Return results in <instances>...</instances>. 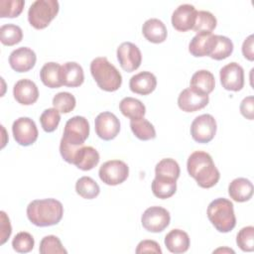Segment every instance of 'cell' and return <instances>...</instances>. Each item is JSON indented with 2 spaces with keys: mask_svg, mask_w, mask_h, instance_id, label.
<instances>
[{
  "mask_svg": "<svg viewBox=\"0 0 254 254\" xmlns=\"http://www.w3.org/2000/svg\"><path fill=\"white\" fill-rule=\"evenodd\" d=\"M24 0H0V17L15 18L18 17L24 8Z\"/></svg>",
  "mask_w": 254,
  "mask_h": 254,
  "instance_id": "8d00e7d4",
  "label": "cell"
},
{
  "mask_svg": "<svg viewBox=\"0 0 254 254\" xmlns=\"http://www.w3.org/2000/svg\"><path fill=\"white\" fill-rule=\"evenodd\" d=\"M100 180L108 186H117L127 180L129 168L121 160H110L101 165L98 171Z\"/></svg>",
  "mask_w": 254,
  "mask_h": 254,
  "instance_id": "52a82bcc",
  "label": "cell"
},
{
  "mask_svg": "<svg viewBox=\"0 0 254 254\" xmlns=\"http://www.w3.org/2000/svg\"><path fill=\"white\" fill-rule=\"evenodd\" d=\"M236 243L238 247L245 252L254 250V227L245 226L239 230L236 236Z\"/></svg>",
  "mask_w": 254,
  "mask_h": 254,
  "instance_id": "ab89813d",
  "label": "cell"
},
{
  "mask_svg": "<svg viewBox=\"0 0 254 254\" xmlns=\"http://www.w3.org/2000/svg\"><path fill=\"white\" fill-rule=\"evenodd\" d=\"M61 121V114L60 111L56 108H48L43 111L40 116L41 126L46 132H53L55 131L59 123Z\"/></svg>",
  "mask_w": 254,
  "mask_h": 254,
  "instance_id": "74e56055",
  "label": "cell"
},
{
  "mask_svg": "<svg viewBox=\"0 0 254 254\" xmlns=\"http://www.w3.org/2000/svg\"><path fill=\"white\" fill-rule=\"evenodd\" d=\"M219 251H222V252H231V253H234V251L233 250H231V249H228V248H218V249H216V250H214L213 252H219Z\"/></svg>",
  "mask_w": 254,
  "mask_h": 254,
  "instance_id": "f6af8a7d",
  "label": "cell"
},
{
  "mask_svg": "<svg viewBox=\"0 0 254 254\" xmlns=\"http://www.w3.org/2000/svg\"><path fill=\"white\" fill-rule=\"evenodd\" d=\"M176 190L177 180L155 176V179L152 182V191L155 196L162 199L169 198L175 194Z\"/></svg>",
  "mask_w": 254,
  "mask_h": 254,
  "instance_id": "4316f807",
  "label": "cell"
},
{
  "mask_svg": "<svg viewBox=\"0 0 254 254\" xmlns=\"http://www.w3.org/2000/svg\"><path fill=\"white\" fill-rule=\"evenodd\" d=\"M94 128L99 138L109 141L118 135L120 131V121L113 113L104 111L96 116Z\"/></svg>",
  "mask_w": 254,
  "mask_h": 254,
  "instance_id": "4fadbf2b",
  "label": "cell"
},
{
  "mask_svg": "<svg viewBox=\"0 0 254 254\" xmlns=\"http://www.w3.org/2000/svg\"><path fill=\"white\" fill-rule=\"evenodd\" d=\"M39 251L41 254H66L67 251L64 248L59 237L55 235L45 236L41 242Z\"/></svg>",
  "mask_w": 254,
  "mask_h": 254,
  "instance_id": "e575fe53",
  "label": "cell"
},
{
  "mask_svg": "<svg viewBox=\"0 0 254 254\" xmlns=\"http://www.w3.org/2000/svg\"><path fill=\"white\" fill-rule=\"evenodd\" d=\"M142 33L149 42L155 44L163 43L168 34L165 24L157 18H151L145 21L142 26Z\"/></svg>",
  "mask_w": 254,
  "mask_h": 254,
  "instance_id": "7402d4cb",
  "label": "cell"
},
{
  "mask_svg": "<svg viewBox=\"0 0 254 254\" xmlns=\"http://www.w3.org/2000/svg\"><path fill=\"white\" fill-rule=\"evenodd\" d=\"M228 193L237 202L247 201L253 195V185L246 178H236L229 184Z\"/></svg>",
  "mask_w": 254,
  "mask_h": 254,
  "instance_id": "44dd1931",
  "label": "cell"
},
{
  "mask_svg": "<svg viewBox=\"0 0 254 254\" xmlns=\"http://www.w3.org/2000/svg\"><path fill=\"white\" fill-rule=\"evenodd\" d=\"M187 169L190 176L203 189L212 188L220 178L219 171L215 167L211 156L203 151H194L190 155Z\"/></svg>",
  "mask_w": 254,
  "mask_h": 254,
  "instance_id": "6da1fadb",
  "label": "cell"
},
{
  "mask_svg": "<svg viewBox=\"0 0 254 254\" xmlns=\"http://www.w3.org/2000/svg\"><path fill=\"white\" fill-rule=\"evenodd\" d=\"M116 54L120 66L128 72L136 70L142 63V55L139 48L131 42L120 44Z\"/></svg>",
  "mask_w": 254,
  "mask_h": 254,
  "instance_id": "8fae6325",
  "label": "cell"
},
{
  "mask_svg": "<svg viewBox=\"0 0 254 254\" xmlns=\"http://www.w3.org/2000/svg\"><path fill=\"white\" fill-rule=\"evenodd\" d=\"M63 214L64 206L56 198L35 199L27 206L28 219L40 227L58 224L63 218Z\"/></svg>",
  "mask_w": 254,
  "mask_h": 254,
  "instance_id": "7a4b0ae2",
  "label": "cell"
},
{
  "mask_svg": "<svg viewBox=\"0 0 254 254\" xmlns=\"http://www.w3.org/2000/svg\"><path fill=\"white\" fill-rule=\"evenodd\" d=\"M171 216L169 211L162 206L148 207L142 214L141 222L143 227L150 232H162L170 224Z\"/></svg>",
  "mask_w": 254,
  "mask_h": 254,
  "instance_id": "9c48e42d",
  "label": "cell"
},
{
  "mask_svg": "<svg viewBox=\"0 0 254 254\" xmlns=\"http://www.w3.org/2000/svg\"><path fill=\"white\" fill-rule=\"evenodd\" d=\"M1 214V233H0V244H4L7 239L10 237L11 232H12V227L10 224V220L9 217L6 215V213L4 211L0 212Z\"/></svg>",
  "mask_w": 254,
  "mask_h": 254,
  "instance_id": "7bdbcfd3",
  "label": "cell"
},
{
  "mask_svg": "<svg viewBox=\"0 0 254 254\" xmlns=\"http://www.w3.org/2000/svg\"><path fill=\"white\" fill-rule=\"evenodd\" d=\"M220 82L226 90L238 91L244 85V70L243 67L235 63H229L224 65L219 71Z\"/></svg>",
  "mask_w": 254,
  "mask_h": 254,
  "instance_id": "7c38bea8",
  "label": "cell"
},
{
  "mask_svg": "<svg viewBox=\"0 0 254 254\" xmlns=\"http://www.w3.org/2000/svg\"><path fill=\"white\" fill-rule=\"evenodd\" d=\"M156 86L157 78L150 71H141L133 75L129 80V87L131 91L141 95L150 94L155 90Z\"/></svg>",
  "mask_w": 254,
  "mask_h": 254,
  "instance_id": "ac0fdd59",
  "label": "cell"
},
{
  "mask_svg": "<svg viewBox=\"0 0 254 254\" xmlns=\"http://www.w3.org/2000/svg\"><path fill=\"white\" fill-rule=\"evenodd\" d=\"M136 253H159L162 254V249L160 245L154 240H142L139 242L136 248Z\"/></svg>",
  "mask_w": 254,
  "mask_h": 254,
  "instance_id": "60d3db41",
  "label": "cell"
},
{
  "mask_svg": "<svg viewBox=\"0 0 254 254\" xmlns=\"http://www.w3.org/2000/svg\"><path fill=\"white\" fill-rule=\"evenodd\" d=\"M12 132L14 139L21 146H30L38 139V129L34 120L29 117H20L13 122Z\"/></svg>",
  "mask_w": 254,
  "mask_h": 254,
  "instance_id": "30bf717a",
  "label": "cell"
},
{
  "mask_svg": "<svg viewBox=\"0 0 254 254\" xmlns=\"http://www.w3.org/2000/svg\"><path fill=\"white\" fill-rule=\"evenodd\" d=\"M165 245L172 253H184L190 247V237L184 230L173 229L165 236Z\"/></svg>",
  "mask_w": 254,
  "mask_h": 254,
  "instance_id": "603a6c76",
  "label": "cell"
},
{
  "mask_svg": "<svg viewBox=\"0 0 254 254\" xmlns=\"http://www.w3.org/2000/svg\"><path fill=\"white\" fill-rule=\"evenodd\" d=\"M75 97L66 91L57 93L53 98L54 108L62 113H68L75 107Z\"/></svg>",
  "mask_w": 254,
  "mask_h": 254,
  "instance_id": "d590c367",
  "label": "cell"
},
{
  "mask_svg": "<svg viewBox=\"0 0 254 254\" xmlns=\"http://www.w3.org/2000/svg\"><path fill=\"white\" fill-rule=\"evenodd\" d=\"M59 9L57 0H36L28 10L29 23L35 29H44L57 16Z\"/></svg>",
  "mask_w": 254,
  "mask_h": 254,
  "instance_id": "5b68a950",
  "label": "cell"
},
{
  "mask_svg": "<svg viewBox=\"0 0 254 254\" xmlns=\"http://www.w3.org/2000/svg\"><path fill=\"white\" fill-rule=\"evenodd\" d=\"M90 72L102 90L115 91L121 86V73L105 57H98L92 60L90 63Z\"/></svg>",
  "mask_w": 254,
  "mask_h": 254,
  "instance_id": "277c9868",
  "label": "cell"
},
{
  "mask_svg": "<svg viewBox=\"0 0 254 254\" xmlns=\"http://www.w3.org/2000/svg\"><path fill=\"white\" fill-rule=\"evenodd\" d=\"M36 61L37 56L35 52L28 47L18 48L9 56V64L11 67L18 72H26L32 69Z\"/></svg>",
  "mask_w": 254,
  "mask_h": 254,
  "instance_id": "2e32d148",
  "label": "cell"
},
{
  "mask_svg": "<svg viewBox=\"0 0 254 254\" xmlns=\"http://www.w3.org/2000/svg\"><path fill=\"white\" fill-rule=\"evenodd\" d=\"M190 84V87L193 88L194 90L208 95L214 88L215 80L213 74L210 71L206 69H200L192 74Z\"/></svg>",
  "mask_w": 254,
  "mask_h": 254,
  "instance_id": "484cf974",
  "label": "cell"
},
{
  "mask_svg": "<svg viewBox=\"0 0 254 254\" xmlns=\"http://www.w3.org/2000/svg\"><path fill=\"white\" fill-rule=\"evenodd\" d=\"M214 39L215 35L212 33H197L190 42L189 52L194 57L209 56Z\"/></svg>",
  "mask_w": 254,
  "mask_h": 254,
  "instance_id": "d6986e66",
  "label": "cell"
},
{
  "mask_svg": "<svg viewBox=\"0 0 254 254\" xmlns=\"http://www.w3.org/2000/svg\"><path fill=\"white\" fill-rule=\"evenodd\" d=\"M14 98L22 105H31L38 100L39 90L36 83L30 79L18 80L13 87Z\"/></svg>",
  "mask_w": 254,
  "mask_h": 254,
  "instance_id": "e0dca14e",
  "label": "cell"
},
{
  "mask_svg": "<svg viewBox=\"0 0 254 254\" xmlns=\"http://www.w3.org/2000/svg\"><path fill=\"white\" fill-rule=\"evenodd\" d=\"M216 18L209 11H197L192 30L197 33H211L216 27Z\"/></svg>",
  "mask_w": 254,
  "mask_h": 254,
  "instance_id": "1f68e13d",
  "label": "cell"
},
{
  "mask_svg": "<svg viewBox=\"0 0 254 254\" xmlns=\"http://www.w3.org/2000/svg\"><path fill=\"white\" fill-rule=\"evenodd\" d=\"M119 109L124 116L130 119L142 118L146 113L145 105L139 99L130 96L124 97L120 101Z\"/></svg>",
  "mask_w": 254,
  "mask_h": 254,
  "instance_id": "83f0119b",
  "label": "cell"
},
{
  "mask_svg": "<svg viewBox=\"0 0 254 254\" xmlns=\"http://www.w3.org/2000/svg\"><path fill=\"white\" fill-rule=\"evenodd\" d=\"M206 213L211 224L219 232H229L236 225L233 203L227 198L218 197L212 200L207 206Z\"/></svg>",
  "mask_w": 254,
  "mask_h": 254,
  "instance_id": "3957f363",
  "label": "cell"
},
{
  "mask_svg": "<svg viewBox=\"0 0 254 254\" xmlns=\"http://www.w3.org/2000/svg\"><path fill=\"white\" fill-rule=\"evenodd\" d=\"M180 166L172 158L162 159L155 167V176L166 177L174 180H178L180 177Z\"/></svg>",
  "mask_w": 254,
  "mask_h": 254,
  "instance_id": "d6a6232c",
  "label": "cell"
},
{
  "mask_svg": "<svg viewBox=\"0 0 254 254\" xmlns=\"http://www.w3.org/2000/svg\"><path fill=\"white\" fill-rule=\"evenodd\" d=\"M35 245L34 237L26 231H21L12 240L13 249L18 253H28L33 250Z\"/></svg>",
  "mask_w": 254,
  "mask_h": 254,
  "instance_id": "f35d334b",
  "label": "cell"
},
{
  "mask_svg": "<svg viewBox=\"0 0 254 254\" xmlns=\"http://www.w3.org/2000/svg\"><path fill=\"white\" fill-rule=\"evenodd\" d=\"M253 35H249L242 44V54L245 59L249 61L254 60V52H253V42H254Z\"/></svg>",
  "mask_w": 254,
  "mask_h": 254,
  "instance_id": "ee69618b",
  "label": "cell"
},
{
  "mask_svg": "<svg viewBox=\"0 0 254 254\" xmlns=\"http://www.w3.org/2000/svg\"><path fill=\"white\" fill-rule=\"evenodd\" d=\"M209 97L191 87L184 89L178 97V105L185 112H194L208 104Z\"/></svg>",
  "mask_w": 254,
  "mask_h": 254,
  "instance_id": "5bb4252c",
  "label": "cell"
},
{
  "mask_svg": "<svg viewBox=\"0 0 254 254\" xmlns=\"http://www.w3.org/2000/svg\"><path fill=\"white\" fill-rule=\"evenodd\" d=\"M76 193L86 199H92L96 197L100 192L98 184L90 177H81L75 183Z\"/></svg>",
  "mask_w": 254,
  "mask_h": 254,
  "instance_id": "4dcf8cb0",
  "label": "cell"
},
{
  "mask_svg": "<svg viewBox=\"0 0 254 254\" xmlns=\"http://www.w3.org/2000/svg\"><path fill=\"white\" fill-rule=\"evenodd\" d=\"M240 112L245 118H247L249 120H253V118H254V98L252 95L243 98V100L240 103Z\"/></svg>",
  "mask_w": 254,
  "mask_h": 254,
  "instance_id": "b9f144b4",
  "label": "cell"
},
{
  "mask_svg": "<svg viewBox=\"0 0 254 254\" xmlns=\"http://www.w3.org/2000/svg\"><path fill=\"white\" fill-rule=\"evenodd\" d=\"M130 127L134 135L143 141L151 140L156 137V130L153 124L149 122L144 117L137 118V119H131L130 121Z\"/></svg>",
  "mask_w": 254,
  "mask_h": 254,
  "instance_id": "f546056e",
  "label": "cell"
},
{
  "mask_svg": "<svg viewBox=\"0 0 254 254\" xmlns=\"http://www.w3.org/2000/svg\"><path fill=\"white\" fill-rule=\"evenodd\" d=\"M233 52V43L232 41L221 35H215L214 44L212 46L211 52L208 57L213 60L221 61L228 58Z\"/></svg>",
  "mask_w": 254,
  "mask_h": 254,
  "instance_id": "f1b7e54d",
  "label": "cell"
},
{
  "mask_svg": "<svg viewBox=\"0 0 254 254\" xmlns=\"http://www.w3.org/2000/svg\"><path fill=\"white\" fill-rule=\"evenodd\" d=\"M98 152L91 146H81L75 154L73 165L82 171L93 169L99 162Z\"/></svg>",
  "mask_w": 254,
  "mask_h": 254,
  "instance_id": "cb8c5ba5",
  "label": "cell"
},
{
  "mask_svg": "<svg viewBox=\"0 0 254 254\" xmlns=\"http://www.w3.org/2000/svg\"><path fill=\"white\" fill-rule=\"evenodd\" d=\"M61 77L63 84L69 87H77L84 80V73L81 65L75 62H67L62 65Z\"/></svg>",
  "mask_w": 254,
  "mask_h": 254,
  "instance_id": "ffe728a7",
  "label": "cell"
},
{
  "mask_svg": "<svg viewBox=\"0 0 254 254\" xmlns=\"http://www.w3.org/2000/svg\"><path fill=\"white\" fill-rule=\"evenodd\" d=\"M23 31L14 24H5L0 27V40L5 46H14L22 41Z\"/></svg>",
  "mask_w": 254,
  "mask_h": 254,
  "instance_id": "836d02e7",
  "label": "cell"
},
{
  "mask_svg": "<svg viewBox=\"0 0 254 254\" xmlns=\"http://www.w3.org/2000/svg\"><path fill=\"white\" fill-rule=\"evenodd\" d=\"M89 135V123L83 116H73L68 119L64 125L62 139L71 145H84Z\"/></svg>",
  "mask_w": 254,
  "mask_h": 254,
  "instance_id": "8992f818",
  "label": "cell"
},
{
  "mask_svg": "<svg viewBox=\"0 0 254 254\" xmlns=\"http://www.w3.org/2000/svg\"><path fill=\"white\" fill-rule=\"evenodd\" d=\"M196 13L197 11L193 5L182 4L178 6L172 15L173 27L180 32H186L192 29L196 18Z\"/></svg>",
  "mask_w": 254,
  "mask_h": 254,
  "instance_id": "9a60e30c",
  "label": "cell"
},
{
  "mask_svg": "<svg viewBox=\"0 0 254 254\" xmlns=\"http://www.w3.org/2000/svg\"><path fill=\"white\" fill-rule=\"evenodd\" d=\"M61 69L62 65L58 63H46L40 70V77L42 82L50 88H58L64 85L61 77Z\"/></svg>",
  "mask_w": 254,
  "mask_h": 254,
  "instance_id": "d4e9b609",
  "label": "cell"
},
{
  "mask_svg": "<svg viewBox=\"0 0 254 254\" xmlns=\"http://www.w3.org/2000/svg\"><path fill=\"white\" fill-rule=\"evenodd\" d=\"M216 133V121L210 114L196 116L190 125V135L197 143L210 142Z\"/></svg>",
  "mask_w": 254,
  "mask_h": 254,
  "instance_id": "ba28073f",
  "label": "cell"
}]
</instances>
